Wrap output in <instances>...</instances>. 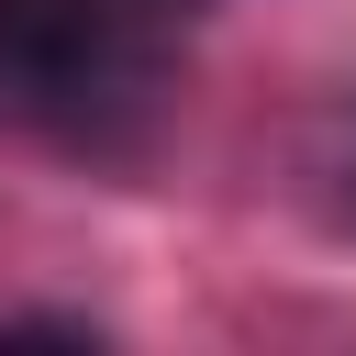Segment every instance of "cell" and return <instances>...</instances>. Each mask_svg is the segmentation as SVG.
Wrapping results in <instances>:
<instances>
[{
	"instance_id": "cell-1",
	"label": "cell",
	"mask_w": 356,
	"mask_h": 356,
	"mask_svg": "<svg viewBox=\"0 0 356 356\" xmlns=\"http://www.w3.org/2000/svg\"><path fill=\"white\" fill-rule=\"evenodd\" d=\"M167 67L122 0H0V122L56 145H122Z\"/></svg>"
}]
</instances>
